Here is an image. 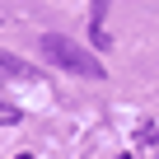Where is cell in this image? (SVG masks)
I'll list each match as a JSON object with an SVG mask.
<instances>
[{
    "label": "cell",
    "mask_w": 159,
    "mask_h": 159,
    "mask_svg": "<svg viewBox=\"0 0 159 159\" xmlns=\"http://www.w3.org/2000/svg\"><path fill=\"white\" fill-rule=\"evenodd\" d=\"M42 56L56 66V70H66V75H80V80H108V70H103V61L89 52V47H80L75 38H61V33H47L42 38Z\"/></svg>",
    "instance_id": "cell-1"
},
{
    "label": "cell",
    "mask_w": 159,
    "mask_h": 159,
    "mask_svg": "<svg viewBox=\"0 0 159 159\" xmlns=\"http://www.w3.org/2000/svg\"><path fill=\"white\" fill-rule=\"evenodd\" d=\"M108 5H112V0H89V42H94V52H108V47H112V38H108V28H103Z\"/></svg>",
    "instance_id": "cell-2"
},
{
    "label": "cell",
    "mask_w": 159,
    "mask_h": 159,
    "mask_svg": "<svg viewBox=\"0 0 159 159\" xmlns=\"http://www.w3.org/2000/svg\"><path fill=\"white\" fill-rule=\"evenodd\" d=\"M0 75H14V80H42V70L28 66V61L14 56V52H0Z\"/></svg>",
    "instance_id": "cell-3"
},
{
    "label": "cell",
    "mask_w": 159,
    "mask_h": 159,
    "mask_svg": "<svg viewBox=\"0 0 159 159\" xmlns=\"http://www.w3.org/2000/svg\"><path fill=\"white\" fill-rule=\"evenodd\" d=\"M19 117H24V112H19L14 103H5V98H0V126H14Z\"/></svg>",
    "instance_id": "cell-4"
},
{
    "label": "cell",
    "mask_w": 159,
    "mask_h": 159,
    "mask_svg": "<svg viewBox=\"0 0 159 159\" xmlns=\"http://www.w3.org/2000/svg\"><path fill=\"white\" fill-rule=\"evenodd\" d=\"M19 159H33V154H19Z\"/></svg>",
    "instance_id": "cell-5"
},
{
    "label": "cell",
    "mask_w": 159,
    "mask_h": 159,
    "mask_svg": "<svg viewBox=\"0 0 159 159\" xmlns=\"http://www.w3.org/2000/svg\"><path fill=\"white\" fill-rule=\"evenodd\" d=\"M122 159H131V154H122Z\"/></svg>",
    "instance_id": "cell-6"
}]
</instances>
